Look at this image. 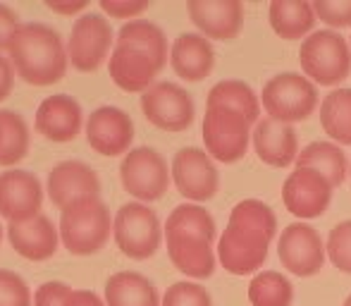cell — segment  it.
<instances>
[{"label": "cell", "mask_w": 351, "mask_h": 306, "mask_svg": "<svg viewBox=\"0 0 351 306\" xmlns=\"http://www.w3.org/2000/svg\"><path fill=\"white\" fill-rule=\"evenodd\" d=\"M278 232V215L258 199H244L232 209L230 223L217 242L220 266L232 275H251L265 263Z\"/></svg>", "instance_id": "6da1fadb"}, {"label": "cell", "mask_w": 351, "mask_h": 306, "mask_svg": "<svg viewBox=\"0 0 351 306\" xmlns=\"http://www.w3.org/2000/svg\"><path fill=\"white\" fill-rule=\"evenodd\" d=\"M215 220L204 206L182 204L167 215V256L177 270L196 280H206L215 270Z\"/></svg>", "instance_id": "7a4b0ae2"}, {"label": "cell", "mask_w": 351, "mask_h": 306, "mask_svg": "<svg viewBox=\"0 0 351 306\" xmlns=\"http://www.w3.org/2000/svg\"><path fill=\"white\" fill-rule=\"evenodd\" d=\"M8 53L14 72L34 86H48V84L60 82L70 62L62 36L43 22L22 24Z\"/></svg>", "instance_id": "3957f363"}, {"label": "cell", "mask_w": 351, "mask_h": 306, "mask_svg": "<svg viewBox=\"0 0 351 306\" xmlns=\"http://www.w3.org/2000/svg\"><path fill=\"white\" fill-rule=\"evenodd\" d=\"M110 232V211L98 196L77 201L60 215V242L74 256H91L101 251Z\"/></svg>", "instance_id": "277c9868"}, {"label": "cell", "mask_w": 351, "mask_h": 306, "mask_svg": "<svg viewBox=\"0 0 351 306\" xmlns=\"http://www.w3.org/2000/svg\"><path fill=\"white\" fill-rule=\"evenodd\" d=\"M301 70L315 84L323 86H337L351 72V46L337 32H313L304 38L299 48Z\"/></svg>", "instance_id": "5b68a950"}, {"label": "cell", "mask_w": 351, "mask_h": 306, "mask_svg": "<svg viewBox=\"0 0 351 306\" xmlns=\"http://www.w3.org/2000/svg\"><path fill=\"white\" fill-rule=\"evenodd\" d=\"M261 101H263L270 120L294 125V122L306 120L315 110L318 89L311 84L308 77L296 75V72H282L270 82H265Z\"/></svg>", "instance_id": "8992f818"}, {"label": "cell", "mask_w": 351, "mask_h": 306, "mask_svg": "<svg viewBox=\"0 0 351 306\" xmlns=\"http://www.w3.org/2000/svg\"><path fill=\"white\" fill-rule=\"evenodd\" d=\"M251 141V120L225 106H206L204 144L210 158L220 163H237L244 158Z\"/></svg>", "instance_id": "52a82bcc"}, {"label": "cell", "mask_w": 351, "mask_h": 306, "mask_svg": "<svg viewBox=\"0 0 351 306\" xmlns=\"http://www.w3.org/2000/svg\"><path fill=\"white\" fill-rule=\"evenodd\" d=\"M112 237L125 256L134 261H146L158 251L162 242V228L156 211L146 204L130 201L115 213Z\"/></svg>", "instance_id": "ba28073f"}, {"label": "cell", "mask_w": 351, "mask_h": 306, "mask_svg": "<svg viewBox=\"0 0 351 306\" xmlns=\"http://www.w3.org/2000/svg\"><path fill=\"white\" fill-rule=\"evenodd\" d=\"M170 175L165 158L156 149L139 146L125 153L120 163V180L127 194L134 196L139 204H151L165 196L167 187H170Z\"/></svg>", "instance_id": "9c48e42d"}, {"label": "cell", "mask_w": 351, "mask_h": 306, "mask_svg": "<svg viewBox=\"0 0 351 306\" xmlns=\"http://www.w3.org/2000/svg\"><path fill=\"white\" fill-rule=\"evenodd\" d=\"M112 41V27L101 12H84L74 19L67 41V58L79 72H93L106 62Z\"/></svg>", "instance_id": "30bf717a"}, {"label": "cell", "mask_w": 351, "mask_h": 306, "mask_svg": "<svg viewBox=\"0 0 351 306\" xmlns=\"http://www.w3.org/2000/svg\"><path fill=\"white\" fill-rule=\"evenodd\" d=\"M141 110L151 125L165 132H184L196 115L189 91L172 82H158L141 96Z\"/></svg>", "instance_id": "8fae6325"}, {"label": "cell", "mask_w": 351, "mask_h": 306, "mask_svg": "<svg viewBox=\"0 0 351 306\" xmlns=\"http://www.w3.org/2000/svg\"><path fill=\"white\" fill-rule=\"evenodd\" d=\"M172 180L177 185V191L194 204L213 199L220 187V175H217L213 158L208 156V151H201L196 146H186L175 153Z\"/></svg>", "instance_id": "7c38bea8"}, {"label": "cell", "mask_w": 351, "mask_h": 306, "mask_svg": "<svg viewBox=\"0 0 351 306\" xmlns=\"http://www.w3.org/2000/svg\"><path fill=\"white\" fill-rule=\"evenodd\" d=\"M332 189L328 177L311 167H296L282 185V201L296 218H320L332 204Z\"/></svg>", "instance_id": "4fadbf2b"}, {"label": "cell", "mask_w": 351, "mask_h": 306, "mask_svg": "<svg viewBox=\"0 0 351 306\" xmlns=\"http://www.w3.org/2000/svg\"><path fill=\"white\" fill-rule=\"evenodd\" d=\"M278 256L287 270L299 278H311L325 263V246L318 230L306 223H291L282 230Z\"/></svg>", "instance_id": "5bb4252c"}, {"label": "cell", "mask_w": 351, "mask_h": 306, "mask_svg": "<svg viewBox=\"0 0 351 306\" xmlns=\"http://www.w3.org/2000/svg\"><path fill=\"white\" fill-rule=\"evenodd\" d=\"M43 187L38 177L29 170H5L0 172V215L12 223L41 215Z\"/></svg>", "instance_id": "9a60e30c"}, {"label": "cell", "mask_w": 351, "mask_h": 306, "mask_svg": "<svg viewBox=\"0 0 351 306\" xmlns=\"http://www.w3.org/2000/svg\"><path fill=\"white\" fill-rule=\"evenodd\" d=\"M134 139V122L122 108L101 106L86 120V141L101 156H120L130 153Z\"/></svg>", "instance_id": "2e32d148"}, {"label": "cell", "mask_w": 351, "mask_h": 306, "mask_svg": "<svg viewBox=\"0 0 351 306\" xmlns=\"http://www.w3.org/2000/svg\"><path fill=\"white\" fill-rule=\"evenodd\" d=\"M46 191L58 209H70L72 204L84 199H93L101 191V180L82 161H62L48 172Z\"/></svg>", "instance_id": "e0dca14e"}, {"label": "cell", "mask_w": 351, "mask_h": 306, "mask_svg": "<svg viewBox=\"0 0 351 306\" xmlns=\"http://www.w3.org/2000/svg\"><path fill=\"white\" fill-rule=\"evenodd\" d=\"M186 10L206 38L232 41L244 27V5L239 0H189Z\"/></svg>", "instance_id": "ac0fdd59"}, {"label": "cell", "mask_w": 351, "mask_h": 306, "mask_svg": "<svg viewBox=\"0 0 351 306\" xmlns=\"http://www.w3.org/2000/svg\"><path fill=\"white\" fill-rule=\"evenodd\" d=\"M162 67L165 65L151 53L136 46H127V43H115L110 62H108L112 82L125 91H148Z\"/></svg>", "instance_id": "d6986e66"}, {"label": "cell", "mask_w": 351, "mask_h": 306, "mask_svg": "<svg viewBox=\"0 0 351 306\" xmlns=\"http://www.w3.org/2000/svg\"><path fill=\"white\" fill-rule=\"evenodd\" d=\"M82 106L77 98L67 96V93L43 98L36 110V132L48 141H58V144L77 139V134L82 132Z\"/></svg>", "instance_id": "ffe728a7"}, {"label": "cell", "mask_w": 351, "mask_h": 306, "mask_svg": "<svg viewBox=\"0 0 351 306\" xmlns=\"http://www.w3.org/2000/svg\"><path fill=\"white\" fill-rule=\"evenodd\" d=\"M8 239L19 256L29 261H46L56 256L60 244V228L53 225L51 218L36 215L27 223H12L8 228Z\"/></svg>", "instance_id": "44dd1931"}, {"label": "cell", "mask_w": 351, "mask_h": 306, "mask_svg": "<svg viewBox=\"0 0 351 306\" xmlns=\"http://www.w3.org/2000/svg\"><path fill=\"white\" fill-rule=\"evenodd\" d=\"M254 149L263 163L273 167H289L299 158V139L291 125L278 120H265L258 122L254 132Z\"/></svg>", "instance_id": "7402d4cb"}, {"label": "cell", "mask_w": 351, "mask_h": 306, "mask_svg": "<svg viewBox=\"0 0 351 306\" xmlns=\"http://www.w3.org/2000/svg\"><path fill=\"white\" fill-rule=\"evenodd\" d=\"M170 62L177 77L186 82H204L215 67V51L204 34H182L172 43Z\"/></svg>", "instance_id": "603a6c76"}, {"label": "cell", "mask_w": 351, "mask_h": 306, "mask_svg": "<svg viewBox=\"0 0 351 306\" xmlns=\"http://www.w3.org/2000/svg\"><path fill=\"white\" fill-rule=\"evenodd\" d=\"M270 27L285 41H299L313 34V24L318 22L315 10L306 0H273L268 8Z\"/></svg>", "instance_id": "cb8c5ba5"}, {"label": "cell", "mask_w": 351, "mask_h": 306, "mask_svg": "<svg viewBox=\"0 0 351 306\" xmlns=\"http://www.w3.org/2000/svg\"><path fill=\"white\" fill-rule=\"evenodd\" d=\"M106 306H162L158 290L146 275L120 270L106 283Z\"/></svg>", "instance_id": "d4e9b609"}, {"label": "cell", "mask_w": 351, "mask_h": 306, "mask_svg": "<svg viewBox=\"0 0 351 306\" xmlns=\"http://www.w3.org/2000/svg\"><path fill=\"white\" fill-rule=\"evenodd\" d=\"M296 167H311V170L320 172L323 177H328L332 187L342 185L349 172L344 151L339 146L330 144V141H313V144L306 146L296 158Z\"/></svg>", "instance_id": "484cf974"}, {"label": "cell", "mask_w": 351, "mask_h": 306, "mask_svg": "<svg viewBox=\"0 0 351 306\" xmlns=\"http://www.w3.org/2000/svg\"><path fill=\"white\" fill-rule=\"evenodd\" d=\"M206 106H225V108H232V110L241 113L251 120L254 125L261 115V103H258V96L254 93V89L249 86L246 82L241 79H222L217 82L215 86L208 91V101Z\"/></svg>", "instance_id": "4316f807"}, {"label": "cell", "mask_w": 351, "mask_h": 306, "mask_svg": "<svg viewBox=\"0 0 351 306\" xmlns=\"http://www.w3.org/2000/svg\"><path fill=\"white\" fill-rule=\"evenodd\" d=\"M320 125L330 139L351 146V89H335L320 106Z\"/></svg>", "instance_id": "83f0119b"}, {"label": "cell", "mask_w": 351, "mask_h": 306, "mask_svg": "<svg viewBox=\"0 0 351 306\" xmlns=\"http://www.w3.org/2000/svg\"><path fill=\"white\" fill-rule=\"evenodd\" d=\"M115 43H127V46H136L141 51L151 53L153 58L165 65L167 62V38L158 24L148 22V19H132V22L122 24L117 32Z\"/></svg>", "instance_id": "f1b7e54d"}, {"label": "cell", "mask_w": 351, "mask_h": 306, "mask_svg": "<svg viewBox=\"0 0 351 306\" xmlns=\"http://www.w3.org/2000/svg\"><path fill=\"white\" fill-rule=\"evenodd\" d=\"M249 302L254 306H291L294 287L278 270H263L249 285Z\"/></svg>", "instance_id": "f546056e"}, {"label": "cell", "mask_w": 351, "mask_h": 306, "mask_svg": "<svg viewBox=\"0 0 351 306\" xmlns=\"http://www.w3.org/2000/svg\"><path fill=\"white\" fill-rule=\"evenodd\" d=\"M0 130H3V144H0V165L10 167L19 163L29 151V127L24 117L14 110H0Z\"/></svg>", "instance_id": "4dcf8cb0"}, {"label": "cell", "mask_w": 351, "mask_h": 306, "mask_svg": "<svg viewBox=\"0 0 351 306\" xmlns=\"http://www.w3.org/2000/svg\"><path fill=\"white\" fill-rule=\"evenodd\" d=\"M325 251H328L335 268L351 275V220H344V223L335 225V228L330 230Z\"/></svg>", "instance_id": "1f68e13d"}, {"label": "cell", "mask_w": 351, "mask_h": 306, "mask_svg": "<svg viewBox=\"0 0 351 306\" xmlns=\"http://www.w3.org/2000/svg\"><path fill=\"white\" fill-rule=\"evenodd\" d=\"M162 306H213L208 290L196 283H175L162 294Z\"/></svg>", "instance_id": "d6a6232c"}, {"label": "cell", "mask_w": 351, "mask_h": 306, "mask_svg": "<svg viewBox=\"0 0 351 306\" xmlns=\"http://www.w3.org/2000/svg\"><path fill=\"white\" fill-rule=\"evenodd\" d=\"M0 306H32V292L22 275L0 268Z\"/></svg>", "instance_id": "836d02e7"}, {"label": "cell", "mask_w": 351, "mask_h": 306, "mask_svg": "<svg viewBox=\"0 0 351 306\" xmlns=\"http://www.w3.org/2000/svg\"><path fill=\"white\" fill-rule=\"evenodd\" d=\"M311 5L315 10V17L328 27H351V0H313Z\"/></svg>", "instance_id": "e575fe53"}, {"label": "cell", "mask_w": 351, "mask_h": 306, "mask_svg": "<svg viewBox=\"0 0 351 306\" xmlns=\"http://www.w3.org/2000/svg\"><path fill=\"white\" fill-rule=\"evenodd\" d=\"M34 306H74V290L65 283H43L34 294Z\"/></svg>", "instance_id": "d590c367"}, {"label": "cell", "mask_w": 351, "mask_h": 306, "mask_svg": "<svg viewBox=\"0 0 351 306\" xmlns=\"http://www.w3.org/2000/svg\"><path fill=\"white\" fill-rule=\"evenodd\" d=\"M101 10L110 17L132 19L148 10V0H101Z\"/></svg>", "instance_id": "8d00e7d4"}, {"label": "cell", "mask_w": 351, "mask_h": 306, "mask_svg": "<svg viewBox=\"0 0 351 306\" xmlns=\"http://www.w3.org/2000/svg\"><path fill=\"white\" fill-rule=\"evenodd\" d=\"M19 29H22L19 14L14 12L10 5L0 3V51H8V48L12 46Z\"/></svg>", "instance_id": "74e56055"}, {"label": "cell", "mask_w": 351, "mask_h": 306, "mask_svg": "<svg viewBox=\"0 0 351 306\" xmlns=\"http://www.w3.org/2000/svg\"><path fill=\"white\" fill-rule=\"evenodd\" d=\"M12 84H14V67L10 62V58H5L0 53V101H5L10 96Z\"/></svg>", "instance_id": "f35d334b"}, {"label": "cell", "mask_w": 351, "mask_h": 306, "mask_svg": "<svg viewBox=\"0 0 351 306\" xmlns=\"http://www.w3.org/2000/svg\"><path fill=\"white\" fill-rule=\"evenodd\" d=\"M46 8L48 10H53V12H60V14H77V12H82L84 14V10L88 8V3L86 0H46Z\"/></svg>", "instance_id": "ab89813d"}, {"label": "cell", "mask_w": 351, "mask_h": 306, "mask_svg": "<svg viewBox=\"0 0 351 306\" xmlns=\"http://www.w3.org/2000/svg\"><path fill=\"white\" fill-rule=\"evenodd\" d=\"M74 306H106L101 302V297L88 290H74Z\"/></svg>", "instance_id": "60d3db41"}, {"label": "cell", "mask_w": 351, "mask_h": 306, "mask_svg": "<svg viewBox=\"0 0 351 306\" xmlns=\"http://www.w3.org/2000/svg\"><path fill=\"white\" fill-rule=\"evenodd\" d=\"M344 306H351V294H349L347 299H344Z\"/></svg>", "instance_id": "b9f144b4"}, {"label": "cell", "mask_w": 351, "mask_h": 306, "mask_svg": "<svg viewBox=\"0 0 351 306\" xmlns=\"http://www.w3.org/2000/svg\"><path fill=\"white\" fill-rule=\"evenodd\" d=\"M0 144H3V130H0Z\"/></svg>", "instance_id": "7bdbcfd3"}, {"label": "cell", "mask_w": 351, "mask_h": 306, "mask_svg": "<svg viewBox=\"0 0 351 306\" xmlns=\"http://www.w3.org/2000/svg\"><path fill=\"white\" fill-rule=\"evenodd\" d=\"M0 242H3V228H0Z\"/></svg>", "instance_id": "ee69618b"}, {"label": "cell", "mask_w": 351, "mask_h": 306, "mask_svg": "<svg viewBox=\"0 0 351 306\" xmlns=\"http://www.w3.org/2000/svg\"><path fill=\"white\" fill-rule=\"evenodd\" d=\"M349 46H351V38H349Z\"/></svg>", "instance_id": "f6af8a7d"}, {"label": "cell", "mask_w": 351, "mask_h": 306, "mask_svg": "<svg viewBox=\"0 0 351 306\" xmlns=\"http://www.w3.org/2000/svg\"><path fill=\"white\" fill-rule=\"evenodd\" d=\"M349 175H351V167H349Z\"/></svg>", "instance_id": "bcb514c9"}]
</instances>
